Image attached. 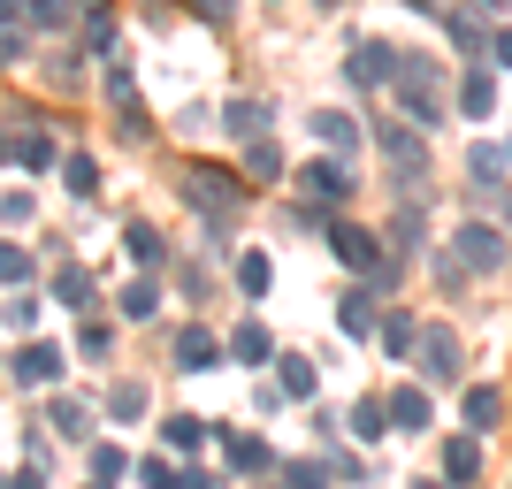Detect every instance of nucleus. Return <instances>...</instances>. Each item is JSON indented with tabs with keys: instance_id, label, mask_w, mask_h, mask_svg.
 Instances as JSON below:
<instances>
[{
	"instance_id": "f257e3e1",
	"label": "nucleus",
	"mask_w": 512,
	"mask_h": 489,
	"mask_svg": "<svg viewBox=\"0 0 512 489\" xmlns=\"http://www.w3.org/2000/svg\"><path fill=\"white\" fill-rule=\"evenodd\" d=\"M398 107H406V123H444V77L428 54H398V77H390Z\"/></svg>"
},
{
	"instance_id": "f03ea898",
	"label": "nucleus",
	"mask_w": 512,
	"mask_h": 489,
	"mask_svg": "<svg viewBox=\"0 0 512 489\" xmlns=\"http://www.w3.org/2000/svg\"><path fill=\"white\" fill-rule=\"evenodd\" d=\"M451 253H459L467 276H497V268H505V230H490V222H459Z\"/></svg>"
},
{
	"instance_id": "7ed1b4c3",
	"label": "nucleus",
	"mask_w": 512,
	"mask_h": 489,
	"mask_svg": "<svg viewBox=\"0 0 512 489\" xmlns=\"http://www.w3.org/2000/svg\"><path fill=\"white\" fill-rule=\"evenodd\" d=\"M184 199H192L199 214H237V207H245V192H237V176L207 169V161H192V169H184Z\"/></svg>"
},
{
	"instance_id": "20e7f679",
	"label": "nucleus",
	"mask_w": 512,
	"mask_h": 489,
	"mask_svg": "<svg viewBox=\"0 0 512 489\" xmlns=\"http://www.w3.org/2000/svg\"><path fill=\"white\" fill-rule=\"evenodd\" d=\"M8 161H16V169H31V176L54 169V138H46V123H39V115H23V107L8 115Z\"/></svg>"
},
{
	"instance_id": "39448f33",
	"label": "nucleus",
	"mask_w": 512,
	"mask_h": 489,
	"mask_svg": "<svg viewBox=\"0 0 512 489\" xmlns=\"http://www.w3.org/2000/svg\"><path fill=\"white\" fill-rule=\"evenodd\" d=\"M329 253L344 260V268H360V276H375V268H383V237H367L360 222H337V230H329Z\"/></svg>"
},
{
	"instance_id": "423d86ee",
	"label": "nucleus",
	"mask_w": 512,
	"mask_h": 489,
	"mask_svg": "<svg viewBox=\"0 0 512 489\" xmlns=\"http://www.w3.org/2000/svg\"><path fill=\"white\" fill-rule=\"evenodd\" d=\"M299 192L321 199V207H344L360 184H352V169H344V161H314V169H299Z\"/></svg>"
},
{
	"instance_id": "0eeeda50",
	"label": "nucleus",
	"mask_w": 512,
	"mask_h": 489,
	"mask_svg": "<svg viewBox=\"0 0 512 489\" xmlns=\"http://www.w3.org/2000/svg\"><path fill=\"white\" fill-rule=\"evenodd\" d=\"M413 360H421L428 383H459V337H451V329H421V352H413Z\"/></svg>"
},
{
	"instance_id": "6e6552de",
	"label": "nucleus",
	"mask_w": 512,
	"mask_h": 489,
	"mask_svg": "<svg viewBox=\"0 0 512 489\" xmlns=\"http://www.w3.org/2000/svg\"><path fill=\"white\" fill-rule=\"evenodd\" d=\"M8 375H16L23 390H46L54 375H62V352H54V344H16V360H8Z\"/></svg>"
},
{
	"instance_id": "1a4fd4ad",
	"label": "nucleus",
	"mask_w": 512,
	"mask_h": 489,
	"mask_svg": "<svg viewBox=\"0 0 512 489\" xmlns=\"http://www.w3.org/2000/svg\"><path fill=\"white\" fill-rule=\"evenodd\" d=\"M222 360V337H214V329H176V367H184V375H207V367Z\"/></svg>"
},
{
	"instance_id": "9d476101",
	"label": "nucleus",
	"mask_w": 512,
	"mask_h": 489,
	"mask_svg": "<svg viewBox=\"0 0 512 489\" xmlns=\"http://www.w3.org/2000/svg\"><path fill=\"white\" fill-rule=\"evenodd\" d=\"M451 46H459V62H482V54H497V39L490 31H482V8H459V16H451Z\"/></svg>"
},
{
	"instance_id": "9b49d317",
	"label": "nucleus",
	"mask_w": 512,
	"mask_h": 489,
	"mask_svg": "<svg viewBox=\"0 0 512 489\" xmlns=\"http://www.w3.org/2000/svg\"><path fill=\"white\" fill-rule=\"evenodd\" d=\"M375 146L390 153V169H406V176H421V169H428V146L413 138V130H398V123H383V130H375Z\"/></svg>"
},
{
	"instance_id": "f8f14e48",
	"label": "nucleus",
	"mask_w": 512,
	"mask_h": 489,
	"mask_svg": "<svg viewBox=\"0 0 512 489\" xmlns=\"http://www.w3.org/2000/svg\"><path fill=\"white\" fill-rule=\"evenodd\" d=\"M390 77H398V54H390V46H352V85H390Z\"/></svg>"
},
{
	"instance_id": "ddd939ff",
	"label": "nucleus",
	"mask_w": 512,
	"mask_h": 489,
	"mask_svg": "<svg viewBox=\"0 0 512 489\" xmlns=\"http://www.w3.org/2000/svg\"><path fill=\"white\" fill-rule=\"evenodd\" d=\"M222 130L245 138V146H260V138H268V107H260V100H230V107H222Z\"/></svg>"
},
{
	"instance_id": "4468645a",
	"label": "nucleus",
	"mask_w": 512,
	"mask_h": 489,
	"mask_svg": "<svg viewBox=\"0 0 512 489\" xmlns=\"http://www.w3.org/2000/svg\"><path fill=\"white\" fill-rule=\"evenodd\" d=\"M123 245H130V260H138V268H153V276H161V260H169V237L153 230V222H130Z\"/></svg>"
},
{
	"instance_id": "2eb2a0df",
	"label": "nucleus",
	"mask_w": 512,
	"mask_h": 489,
	"mask_svg": "<svg viewBox=\"0 0 512 489\" xmlns=\"http://www.w3.org/2000/svg\"><path fill=\"white\" fill-rule=\"evenodd\" d=\"M107 92H115V107H123V130H130V138H146V107H138V85H130L123 62L107 69Z\"/></svg>"
},
{
	"instance_id": "dca6fc26",
	"label": "nucleus",
	"mask_w": 512,
	"mask_h": 489,
	"mask_svg": "<svg viewBox=\"0 0 512 489\" xmlns=\"http://www.w3.org/2000/svg\"><path fill=\"white\" fill-rule=\"evenodd\" d=\"M390 421H398V436H413V428H428V390L398 383V390H390Z\"/></svg>"
},
{
	"instance_id": "f3484780",
	"label": "nucleus",
	"mask_w": 512,
	"mask_h": 489,
	"mask_svg": "<svg viewBox=\"0 0 512 489\" xmlns=\"http://www.w3.org/2000/svg\"><path fill=\"white\" fill-rule=\"evenodd\" d=\"M459 107H467V115H490V107H497V77H490L482 62L459 77Z\"/></svg>"
},
{
	"instance_id": "a211bd4d",
	"label": "nucleus",
	"mask_w": 512,
	"mask_h": 489,
	"mask_svg": "<svg viewBox=\"0 0 512 489\" xmlns=\"http://www.w3.org/2000/svg\"><path fill=\"white\" fill-rule=\"evenodd\" d=\"M474 474H482V444H474V436H451L444 444V482H474Z\"/></svg>"
},
{
	"instance_id": "6ab92c4d",
	"label": "nucleus",
	"mask_w": 512,
	"mask_h": 489,
	"mask_svg": "<svg viewBox=\"0 0 512 489\" xmlns=\"http://www.w3.org/2000/svg\"><path fill=\"white\" fill-rule=\"evenodd\" d=\"M390 428H398V421H390V398H360V405H352V436L375 444V436H390Z\"/></svg>"
},
{
	"instance_id": "aec40b11",
	"label": "nucleus",
	"mask_w": 512,
	"mask_h": 489,
	"mask_svg": "<svg viewBox=\"0 0 512 489\" xmlns=\"http://www.w3.org/2000/svg\"><path fill=\"white\" fill-rule=\"evenodd\" d=\"M497 421H505V390L474 383V390H467V428H497Z\"/></svg>"
},
{
	"instance_id": "412c9836",
	"label": "nucleus",
	"mask_w": 512,
	"mask_h": 489,
	"mask_svg": "<svg viewBox=\"0 0 512 489\" xmlns=\"http://www.w3.org/2000/svg\"><path fill=\"white\" fill-rule=\"evenodd\" d=\"M230 352H237V360H276V344H268V329H260V321H237V329H230Z\"/></svg>"
},
{
	"instance_id": "4be33fe9",
	"label": "nucleus",
	"mask_w": 512,
	"mask_h": 489,
	"mask_svg": "<svg viewBox=\"0 0 512 489\" xmlns=\"http://www.w3.org/2000/svg\"><path fill=\"white\" fill-rule=\"evenodd\" d=\"M314 138H321V146H337V153H352V146H360V123L329 107V115H314Z\"/></svg>"
},
{
	"instance_id": "5701e85b",
	"label": "nucleus",
	"mask_w": 512,
	"mask_h": 489,
	"mask_svg": "<svg viewBox=\"0 0 512 489\" xmlns=\"http://www.w3.org/2000/svg\"><path fill=\"white\" fill-rule=\"evenodd\" d=\"M92 413H85V398H54L46 405V428H54V436H92Z\"/></svg>"
},
{
	"instance_id": "b1692460",
	"label": "nucleus",
	"mask_w": 512,
	"mask_h": 489,
	"mask_svg": "<svg viewBox=\"0 0 512 489\" xmlns=\"http://www.w3.org/2000/svg\"><path fill=\"white\" fill-rule=\"evenodd\" d=\"M337 321L352 329V337H367V329H375V291H344L337 298Z\"/></svg>"
},
{
	"instance_id": "393cba45",
	"label": "nucleus",
	"mask_w": 512,
	"mask_h": 489,
	"mask_svg": "<svg viewBox=\"0 0 512 489\" xmlns=\"http://www.w3.org/2000/svg\"><path fill=\"white\" fill-rule=\"evenodd\" d=\"M276 398H314V367L291 352V360H276Z\"/></svg>"
},
{
	"instance_id": "a878e982",
	"label": "nucleus",
	"mask_w": 512,
	"mask_h": 489,
	"mask_svg": "<svg viewBox=\"0 0 512 489\" xmlns=\"http://www.w3.org/2000/svg\"><path fill=\"white\" fill-rule=\"evenodd\" d=\"M467 176H474V192H497V176H505V153H497V146H474V153H467Z\"/></svg>"
},
{
	"instance_id": "bb28decb",
	"label": "nucleus",
	"mask_w": 512,
	"mask_h": 489,
	"mask_svg": "<svg viewBox=\"0 0 512 489\" xmlns=\"http://www.w3.org/2000/svg\"><path fill=\"white\" fill-rule=\"evenodd\" d=\"M268 283H276L268 253H245V260H237V291H245V298H268Z\"/></svg>"
},
{
	"instance_id": "cd10ccee",
	"label": "nucleus",
	"mask_w": 512,
	"mask_h": 489,
	"mask_svg": "<svg viewBox=\"0 0 512 489\" xmlns=\"http://www.w3.org/2000/svg\"><path fill=\"white\" fill-rule=\"evenodd\" d=\"M161 444H169V451H199V444H207V421L176 413V421H161Z\"/></svg>"
},
{
	"instance_id": "c85d7f7f",
	"label": "nucleus",
	"mask_w": 512,
	"mask_h": 489,
	"mask_svg": "<svg viewBox=\"0 0 512 489\" xmlns=\"http://www.w3.org/2000/svg\"><path fill=\"white\" fill-rule=\"evenodd\" d=\"M222 459H230L237 474H260V467H268V444H260V436H230V444H222Z\"/></svg>"
},
{
	"instance_id": "c756f323",
	"label": "nucleus",
	"mask_w": 512,
	"mask_h": 489,
	"mask_svg": "<svg viewBox=\"0 0 512 489\" xmlns=\"http://www.w3.org/2000/svg\"><path fill=\"white\" fill-rule=\"evenodd\" d=\"M62 176H69V192H77V199H92V192H100V161H92V153H69V161H62Z\"/></svg>"
},
{
	"instance_id": "7c9ffc66",
	"label": "nucleus",
	"mask_w": 512,
	"mask_h": 489,
	"mask_svg": "<svg viewBox=\"0 0 512 489\" xmlns=\"http://www.w3.org/2000/svg\"><path fill=\"white\" fill-rule=\"evenodd\" d=\"M383 352H390V360H406V352H421V329H413L406 314H390V321H383Z\"/></svg>"
},
{
	"instance_id": "2f4dec72",
	"label": "nucleus",
	"mask_w": 512,
	"mask_h": 489,
	"mask_svg": "<svg viewBox=\"0 0 512 489\" xmlns=\"http://www.w3.org/2000/svg\"><path fill=\"white\" fill-rule=\"evenodd\" d=\"M153 306H161V283H153V276H138V283L123 291V314H130V321H153Z\"/></svg>"
},
{
	"instance_id": "473e14b6",
	"label": "nucleus",
	"mask_w": 512,
	"mask_h": 489,
	"mask_svg": "<svg viewBox=\"0 0 512 489\" xmlns=\"http://www.w3.org/2000/svg\"><path fill=\"white\" fill-rule=\"evenodd\" d=\"M283 489H329V467H321V459H291V467H283Z\"/></svg>"
},
{
	"instance_id": "72a5a7b5",
	"label": "nucleus",
	"mask_w": 512,
	"mask_h": 489,
	"mask_svg": "<svg viewBox=\"0 0 512 489\" xmlns=\"http://www.w3.org/2000/svg\"><path fill=\"white\" fill-rule=\"evenodd\" d=\"M413 237H421V199H406V207L390 214V245H398V253H406Z\"/></svg>"
},
{
	"instance_id": "f704fd0d",
	"label": "nucleus",
	"mask_w": 512,
	"mask_h": 489,
	"mask_svg": "<svg viewBox=\"0 0 512 489\" xmlns=\"http://www.w3.org/2000/svg\"><path fill=\"white\" fill-rule=\"evenodd\" d=\"M107 413H115V421H138V413H146V390H138V383H115V390H107Z\"/></svg>"
},
{
	"instance_id": "c9c22d12",
	"label": "nucleus",
	"mask_w": 512,
	"mask_h": 489,
	"mask_svg": "<svg viewBox=\"0 0 512 489\" xmlns=\"http://www.w3.org/2000/svg\"><path fill=\"white\" fill-rule=\"evenodd\" d=\"M85 291H92V276L77 268V260H69V268H54V298H62V306H77Z\"/></svg>"
},
{
	"instance_id": "e433bc0d",
	"label": "nucleus",
	"mask_w": 512,
	"mask_h": 489,
	"mask_svg": "<svg viewBox=\"0 0 512 489\" xmlns=\"http://www.w3.org/2000/svg\"><path fill=\"white\" fill-rule=\"evenodd\" d=\"M23 16L39 23V31H62V23H69V0H23Z\"/></svg>"
},
{
	"instance_id": "4c0bfd02",
	"label": "nucleus",
	"mask_w": 512,
	"mask_h": 489,
	"mask_svg": "<svg viewBox=\"0 0 512 489\" xmlns=\"http://www.w3.org/2000/svg\"><path fill=\"white\" fill-rule=\"evenodd\" d=\"M0 276H8V291H23V283H31V253H23V245H0Z\"/></svg>"
},
{
	"instance_id": "58836bf2",
	"label": "nucleus",
	"mask_w": 512,
	"mask_h": 489,
	"mask_svg": "<svg viewBox=\"0 0 512 489\" xmlns=\"http://www.w3.org/2000/svg\"><path fill=\"white\" fill-rule=\"evenodd\" d=\"M138 482L146 489H184V474H176L169 459H138Z\"/></svg>"
},
{
	"instance_id": "ea45409f",
	"label": "nucleus",
	"mask_w": 512,
	"mask_h": 489,
	"mask_svg": "<svg viewBox=\"0 0 512 489\" xmlns=\"http://www.w3.org/2000/svg\"><path fill=\"white\" fill-rule=\"evenodd\" d=\"M31 321H39V298L16 291V298H8V329H31Z\"/></svg>"
},
{
	"instance_id": "a19ab883",
	"label": "nucleus",
	"mask_w": 512,
	"mask_h": 489,
	"mask_svg": "<svg viewBox=\"0 0 512 489\" xmlns=\"http://www.w3.org/2000/svg\"><path fill=\"white\" fill-rule=\"evenodd\" d=\"M92 474H100V482H115V474H123V451L100 444V451H92Z\"/></svg>"
},
{
	"instance_id": "79ce46f5",
	"label": "nucleus",
	"mask_w": 512,
	"mask_h": 489,
	"mask_svg": "<svg viewBox=\"0 0 512 489\" xmlns=\"http://www.w3.org/2000/svg\"><path fill=\"white\" fill-rule=\"evenodd\" d=\"M253 176H283V153L268 146V138H260V146H253Z\"/></svg>"
},
{
	"instance_id": "37998d69",
	"label": "nucleus",
	"mask_w": 512,
	"mask_h": 489,
	"mask_svg": "<svg viewBox=\"0 0 512 489\" xmlns=\"http://www.w3.org/2000/svg\"><path fill=\"white\" fill-rule=\"evenodd\" d=\"M77 344H85V360H107V344H115V337H107L100 321H85V337H77Z\"/></svg>"
},
{
	"instance_id": "c03bdc74",
	"label": "nucleus",
	"mask_w": 512,
	"mask_h": 489,
	"mask_svg": "<svg viewBox=\"0 0 512 489\" xmlns=\"http://www.w3.org/2000/svg\"><path fill=\"white\" fill-rule=\"evenodd\" d=\"M8 489H46V474H39V459H31V467H16V474H8Z\"/></svg>"
},
{
	"instance_id": "a18cd8bd",
	"label": "nucleus",
	"mask_w": 512,
	"mask_h": 489,
	"mask_svg": "<svg viewBox=\"0 0 512 489\" xmlns=\"http://www.w3.org/2000/svg\"><path fill=\"white\" fill-rule=\"evenodd\" d=\"M192 16H207V23H230V0H192Z\"/></svg>"
},
{
	"instance_id": "49530a36",
	"label": "nucleus",
	"mask_w": 512,
	"mask_h": 489,
	"mask_svg": "<svg viewBox=\"0 0 512 489\" xmlns=\"http://www.w3.org/2000/svg\"><path fill=\"white\" fill-rule=\"evenodd\" d=\"M497 62H505V69H512V31H497Z\"/></svg>"
}]
</instances>
